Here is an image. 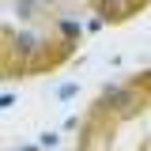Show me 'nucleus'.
<instances>
[{
  "label": "nucleus",
  "mask_w": 151,
  "mask_h": 151,
  "mask_svg": "<svg viewBox=\"0 0 151 151\" xmlns=\"http://www.w3.org/2000/svg\"><path fill=\"white\" fill-rule=\"evenodd\" d=\"M42 4L45 0H15V12H19V19H34Z\"/></svg>",
  "instance_id": "nucleus-1"
},
{
  "label": "nucleus",
  "mask_w": 151,
  "mask_h": 151,
  "mask_svg": "<svg viewBox=\"0 0 151 151\" xmlns=\"http://www.w3.org/2000/svg\"><path fill=\"white\" fill-rule=\"evenodd\" d=\"M106 4H113V8H117V4H125V0H106Z\"/></svg>",
  "instance_id": "nucleus-3"
},
{
  "label": "nucleus",
  "mask_w": 151,
  "mask_h": 151,
  "mask_svg": "<svg viewBox=\"0 0 151 151\" xmlns=\"http://www.w3.org/2000/svg\"><path fill=\"white\" fill-rule=\"evenodd\" d=\"M19 49H27V53L38 49V34H23V38H19Z\"/></svg>",
  "instance_id": "nucleus-2"
}]
</instances>
